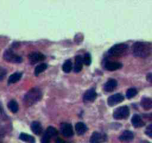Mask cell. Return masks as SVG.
I'll return each instance as SVG.
<instances>
[{
  "mask_svg": "<svg viewBox=\"0 0 152 143\" xmlns=\"http://www.w3.org/2000/svg\"><path fill=\"white\" fill-rule=\"evenodd\" d=\"M132 53L136 57L146 58L151 54V45L146 42H136L132 46Z\"/></svg>",
  "mask_w": 152,
  "mask_h": 143,
  "instance_id": "6da1fadb",
  "label": "cell"
},
{
  "mask_svg": "<svg viewBox=\"0 0 152 143\" xmlns=\"http://www.w3.org/2000/svg\"><path fill=\"white\" fill-rule=\"evenodd\" d=\"M42 98V92L38 88H32L25 94L24 97V104L25 106L30 107L39 102Z\"/></svg>",
  "mask_w": 152,
  "mask_h": 143,
  "instance_id": "7a4b0ae2",
  "label": "cell"
},
{
  "mask_svg": "<svg viewBox=\"0 0 152 143\" xmlns=\"http://www.w3.org/2000/svg\"><path fill=\"white\" fill-rule=\"evenodd\" d=\"M129 46L125 43H119L112 46L108 51V55L112 57H119L125 55L127 53Z\"/></svg>",
  "mask_w": 152,
  "mask_h": 143,
  "instance_id": "3957f363",
  "label": "cell"
},
{
  "mask_svg": "<svg viewBox=\"0 0 152 143\" xmlns=\"http://www.w3.org/2000/svg\"><path fill=\"white\" fill-rule=\"evenodd\" d=\"M3 57L7 62L13 63V64H19L22 61V58L20 56L15 54L11 49H8L5 51Z\"/></svg>",
  "mask_w": 152,
  "mask_h": 143,
  "instance_id": "277c9868",
  "label": "cell"
},
{
  "mask_svg": "<svg viewBox=\"0 0 152 143\" xmlns=\"http://www.w3.org/2000/svg\"><path fill=\"white\" fill-rule=\"evenodd\" d=\"M130 110L127 106L119 107L114 112L113 116L116 119H126L129 116Z\"/></svg>",
  "mask_w": 152,
  "mask_h": 143,
  "instance_id": "5b68a950",
  "label": "cell"
},
{
  "mask_svg": "<svg viewBox=\"0 0 152 143\" xmlns=\"http://www.w3.org/2000/svg\"><path fill=\"white\" fill-rule=\"evenodd\" d=\"M106 135L102 133L94 132L91 135L90 138V142L91 143H102L106 141Z\"/></svg>",
  "mask_w": 152,
  "mask_h": 143,
  "instance_id": "8992f818",
  "label": "cell"
},
{
  "mask_svg": "<svg viewBox=\"0 0 152 143\" xmlns=\"http://www.w3.org/2000/svg\"><path fill=\"white\" fill-rule=\"evenodd\" d=\"M60 130L63 136L66 137H71L74 135V130L72 126L68 123H63L60 126Z\"/></svg>",
  "mask_w": 152,
  "mask_h": 143,
  "instance_id": "52a82bcc",
  "label": "cell"
},
{
  "mask_svg": "<svg viewBox=\"0 0 152 143\" xmlns=\"http://www.w3.org/2000/svg\"><path fill=\"white\" fill-rule=\"evenodd\" d=\"M124 100V96L120 93L114 94L108 99V104L109 106H114L121 103Z\"/></svg>",
  "mask_w": 152,
  "mask_h": 143,
  "instance_id": "ba28073f",
  "label": "cell"
},
{
  "mask_svg": "<svg viewBox=\"0 0 152 143\" xmlns=\"http://www.w3.org/2000/svg\"><path fill=\"white\" fill-rule=\"evenodd\" d=\"M29 61L31 64H35L36 63L45 60V56L40 52H32L28 56Z\"/></svg>",
  "mask_w": 152,
  "mask_h": 143,
  "instance_id": "9c48e42d",
  "label": "cell"
},
{
  "mask_svg": "<svg viewBox=\"0 0 152 143\" xmlns=\"http://www.w3.org/2000/svg\"><path fill=\"white\" fill-rule=\"evenodd\" d=\"M97 92L96 91L94 90V89H91L87 91L85 93L83 96V100L84 102H94V100L96 99L97 98Z\"/></svg>",
  "mask_w": 152,
  "mask_h": 143,
  "instance_id": "30bf717a",
  "label": "cell"
},
{
  "mask_svg": "<svg viewBox=\"0 0 152 143\" xmlns=\"http://www.w3.org/2000/svg\"><path fill=\"white\" fill-rule=\"evenodd\" d=\"M122 67V64L119 62H114V61H107L105 64V68L108 71H115L119 69Z\"/></svg>",
  "mask_w": 152,
  "mask_h": 143,
  "instance_id": "8fae6325",
  "label": "cell"
},
{
  "mask_svg": "<svg viewBox=\"0 0 152 143\" xmlns=\"http://www.w3.org/2000/svg\"><path fill=\"white\" fill-rule=\"evenodd\" d=\"M119 140L124 142H129L134 139V134L130 130H125L119 137Z\"/></svg>",
  "mask_w": 152,
  "mask_h": 143,
  "instance_id": "7c38bea8",
  "label": "cell"
},
{
  "mask_svg": "<svg viewBox=\"0 0 152 143\" xmlns=\"http://www.w3.org/2000/svg\"><path fill=\"white\" fill-rule=\"evenodd\" d=\"M117 87V81L115 79H110L105 83L104 90L105 92H112Z\"/></svg>",
  "mask_w": 152,
  "mask_h": 143,
  "instance_id": "4fadbf2b",
  "label": "cell"
},
{
  "mask_svg": "<svg viewBox=\"0 0 152 143\" xmlns=\"http://www.w3.org/2000/svg\"><path fill=\"white\" fill-rule=\"evenodd\" d=\"M131 123L133 124V126L136 128H139V127H142L145 125V122H143V120L142 119V118L140 117L139 115H134L133 117L131 119Z\"/></svg>",
  "mask_w": 152,
  "mask_h": 143,
  "instance_id": "5bb4252c",
  "label": "cell"
},
{
  "mask_svg": "<svg viewBox=\"0 0 152 143\" xmlns=\"http://www.w3.org/2000/svg\"><path fill=\"white\" fill-rule=\"evenodd\" d=\"M82 65H83V60L82 57L80 55L76 56L75 57V64H74V72L78 73L82 69Z\"/></svg>",
  "mask_w": 152,
  "mask_h": 143,
  "instance_id": "9a60e30c",
  "label": "cell"
},
{
  "mask_svg": "<svg viewBox=\"0 0 152 143\" xmlns=\"http://www.w3.org/2000/svg\"><path fill=\"white\" fill-rule=\"evenodd\" d=\"M31 129L33 134H35L36 135H39L43 132V127H42L40 123L38 122H32L31 125Z\"/></svg>",
  "mask_w": 152,
  "mask_h": 143,
  "instance_id": "2e32d148",
  "label": "cell"
},
{
  "mask_svg": "<svg viewBox=\"0 0 152 143\" xmlns=\"http://www.w3.org/2000/svg\"><path fill=\"white\" fill-rule=\"evenodd\" d=\"M75 130L78 135H83L87 131V127L84 123L78 122L75 125Z\"/></svg>",
  "mask_w": 152,
  "mask_h": 143,
  "instance_id": "e0dca14e",
  "label": "cell"
},
{
  "mask_svg": "<svg viewBox=\"0 0 152 143\" xmlns=\"http://www.w3.org/2000/svg\"><path fill=\"white\" fill-rule=\"evenodd\" d=\"M141 105L143 107V109H145V110H151L152 107V100L150 98H143V99L141 101Z\"/></svg>",
  "mask_w": 152,
  "mask_h": 143,
  "instance_id": "ac0fdd59",
  "label": "cell"
},
{
  "mask_svg": "<svg viewBox=\"0 0 152 143\" xmlns=\"http://www.w3.org/2000/svg\"><path fill=\"white\" fill-rule=\"evenodd\" d=\"M22 74L21 72H16V73L12 74L8 78V84H14V83L19 81L20 78H22Z\"/></svg>",
  "mask_w": 152,
  "mask_h": 143,
  "instance_id": "d6986e66",
  "label": "cell"
},
{
  "mask_svg": "<svg viewBox=\"0 0 152 143\" xmlns=\"http://www.w3.org/2000/svg\"><path fill=\"white\" fill-rule=\"evenodd\" d=\"M8 107L13 113H16L18 111V110H19V105H18L16 101L15 100L10 101L8 104Z\"/></svg>",
  "mask_w": 152,
  "mask_h": 143,
  "instance_id": "ffe728a7",
  "label": "cell"
},
{
  "mask_svg": "<svg viewBox=\"0 0 152 143\" xmlns=\"http://www.w3.org/2000/svg\"><path fill=\"white\" fill-rule=\"evenodd\" d=\"M19 139L22 140L24 142H26L28 143H34L35 142V139L33 138L32 136L28 135V134H24V133H22V134L19 135Z\"/></svg>",
  "mask_w": 152,
  "mask_h": 143,
  "instance_id": "44dd1931",
  "label": "cell"
},
{
  "mask_svg": "<svg viewBox=\"0 0 152 143\" xmlns=\"http://www.w3.org/2000/svg\"><path fill=\"white\" fill-rule=\"evenodd\" d=\"M47 67H48V65L45 64H39V65H38L35 68V71H34L35 75H36V76H38L39 74H41L42 72H44L45 70L47 69Z\"/></svg>",
  "mask_w": 152,
  "mask_h": 143,
  "instance_id": "7402d4cb",
  "label": "cell"
},
{
  "mask_svg": "<svg viewBox=\"0 0 152 143\" xmlns=\"http://www.w3.org/2000/svg\"><path fill=\"white\" fill-rule=\"evenodd\" d=\"M72 63L70 60H67L63 65V70L65 73H69L72 69Z\"/></svg>",
  "mask_w": 152,
  "mask_h": 143,
  "instance_id": "603a6c76",
  "label": "cell"
},
{
  "mask_svg": "<svg viewBox=\"0 0 152 143\" xmlns=\"http://www.w3.org/2000/svg\"><path fill=\"white\" fill-rule=\"evenodd\" d=\"M45 134L50 138V137H53L57 136V134H58V131H57V130L55 128V127L50 126V127H48L47 130H46Z\"/></svg>",
  "mask_w": 152,
  "mask_h": 143,
  "instance_id": "cb8c5ba5",
  "label": "cell"
},
{
  "mask_svg": "<svg viewBox=\"0 0 152 143\" xmlns=\"http://www.w3.org/2000/svg\"><path fill=\"white\" fill-rule=\"evenodd\" d=\"M137 94V90L135 88H130L126 92V97L128 99H132Z\"/></svg>",
  "mask_w": 152,
  "mask_h": 143,
  "instance_id": "d4e9b609",
  "label": "cell"
},
{
  "mask_svg": "<svg viewBox=\"0 0 152 143\" xmlns=\"http://www.w3.org/2000/svg\"><path fill=\"white\" fill-rule=\"evenodd\" d=\"M83 64L86 66H89L91 64V57L89 53H85V56L82 57Z\"/></svg>",
  "mask_w": 152,
  "mask_h": 143,
  "instance_id": "484cf974",
  "label": "cell"
},
{
  "mask_svg": "<svg viewBox=\"0 0 152 143\" xmlns=\"http://www.w3.org/2000/svg\"><path fill=\"white\" fill-rule=\"evenodd\" d=\"M7 70L3 67H0V81H2L5 78Z\"/></svg>",
  "mask_w": 152,
  "mask_h": 143,
  "instance_id": "4316f807",
  "label": "cell"
},
{
  "mask_svg": "<svg viewBox=\"0 0 152 143\" xmlns=\"http://www.w3.org/2000/svg\"><path fill=\"white\" fill-rule=\"evenodd\" d=\"M41 143H50V138L47 134H45L41 139Z\"/></svg>",
  "mask_w": 152,
  "mask_h": 143,
  "instance_id": "83f0119b",
  "label": "cell"
},
{
  "mask_svg": "<svg viewBox=\"0 0 152 143\" xmlns=\"http://www.w3.org/2000/svg\"><path fill=\"white\" fill-rule=\"evenodd\" d=\"M146 134L150 138L152 137V124H149L148 127L146 130Z\"/></svg>",
  "mask_w": 152,
  "mask_h": 143,
  "instance_id": "f1b7e54d",
  "label": "cell"
},
{
  "mask_svg": "<svg viewBox=\"0 0 152 143\" xmlns=\"http://www.w3.org/2000/svg\"><path fill=\"white\" fill-rule=\"evenodd\" d=\"M55 143H67V142H66L65 140L62 139L58 138V139H56V141H55Z\"/></svg>",
  "mask_w": 152,
  "mask_h": 143,
  "instance_id": "f546056e",
  "label": "cell"
}]
</instances>
